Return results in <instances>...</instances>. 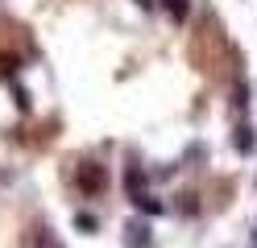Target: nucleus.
Returning a JSON list of instances; mask_svg holds the SVG:
<instances>
[{"label": "nucleus", "mask_w": 257, "mask_h": 248, "mask_svg": "<svg viewBox=\"0 0 257 248\" xmlns=\"http://www.w3.org/2000/svg\"><path fill=\"white\" fill-rule=\"evenodd\" d=\"M141 5H146V9H150V5H158V0H141Z\"/></svg>", "instance_id": "7ed1b4c3"}, {"label": "nucleus", "mask_w": 257, "mask_h": 248, "mask_svg": "<svg viewBox=\"0 0 257 248\" xmlns=\"http://www.w3.org/2000/svg\"><path fill=\"white\" fill-rule=\"evenodd\" d=\"M104 182H108V178H104V170H100L95 161H87L83 170H79V186L91 190V194H95V190H104Z\"/></svg>", "instance_id": "f257e3e1"}, {"label": "nucleus", "mask_w": 257, "mask_h": 248, "mask_svg": "<svg viewBox=\"0 0 257 248\" xmlns=\"http://www.w3.org/2000/svg\"><path fill=\"white\" fill-rule=\"evenodd\" d=\"M170 13H174V17H179V21H183V17L191 13V5H187V0H170Z\"/></svg>", "instance_id": "f03ea898"}]
</instances>
